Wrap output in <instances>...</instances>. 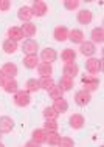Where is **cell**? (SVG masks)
<instances>
[{"mask_svg": "<svg viewBox=\"0 0 104 147\" xmlns=\"http://www.w3.org/2000/svg\"><path fill=\"white\" fill-rule=\"evenodd\" d=\"M33 2H36V0H33Z\"/></svg>", "mask_w": 104, "mask_h": 147, "instance_id": "cell-42", "label": "cell"}, {"mask_svg": "<svg viewBox=\"0 0 104 147\" xmlns=\"http://www.w3.org/2000/svg\"><path fill=\"white\" fill-rule=\"evenodd\" d=\"M59 87H61V90L65 93V91H70L73 88V78H69V76H62L59 79Z\"/></svg>", "mask_w": 104, "mask_h": 147, "instance_id": "cell-27", "label": "cell"}, {"mask_svg": "<svg viewBox=\"0 0 104 147\" xmlns=\"http://www.w3.org/2000/svg\"><path fill=\"white\" fill-rule=\"evenodd\" d=\"M41 59H42V62L53 63V62H56V59H58V53H56L54 48L47 47V48H44V50L41 51Z\"/></svg>", "mask_w": 104, "mask_h": 147, "instance_id": "cell-8", "label": "cell"}, {"mask_svg": "<svg viewBox=\"0 0 104 147\" xmlns=\"http://www.w3.org/2000/svg\"><path fill=\"white\" fill-rule=\"evenodd\" d=\"M0 135H2V132H0Z\"/></svg>", "mask_w": 104, "mask_h": 147, "instance_id": "cell-41", "label": "cell"}, {"mask_svg": "<svg viewBox=\"0 0 104 147\" xmlns=\"http://www.w3.org/2000/svg\"><path fill=\"white\" fill-rule=\"evenodd\" d=\"M86 70H87V73H90V74L101 73V70H103V61H101V59H98V57L90 56L86 61Z\"/></svg>", "mask_w": 104, "mask_h": 147, "instance_id": "cell-1", "label": "cell"}, {"mask_svg": "<svg viewBox=\"0 0 104 147\" xmlns=\"http://www.w3.org/2000/svg\"><path fill=\"white\" fill-rule=\"evenodd\" d=\"M37 50H39V43L37 40H34V39L28 37L27 40H23L22 43V51L25 54H37Z\"/></svg>", "mask_w": 104, "mask_h": 147, "instance_id": "cell-5", "label": "cell"}, {"mask_svg": "<svg viewBox=\"0 0 104 147\" xmlns=\"http://www.w3.org/2000/svg\"><path fill=\"white\" fill-rule=\"evenodd\" d=\"M0 147H3V142L2 141H0Z\"/></svg>", "mask_w": 104, "mask_h": 147, "instance_id": "cell-39", "label": "cell"}, {"mask_svg": "<svg viewBox=\"0 0 104 147\" xmlns=\"http://www.w3.org/2000/svg\"><path fill=\"white\" fill-rule=\"evenodd\" d=\"M53 109H54L59 115H61V113H65L67 110H69V102L64 99V96L59 98V99H54V101H53Z\"/></svg>", "mask_w": 104, "mask_h": 147, "instance_id": "cell-21", "label": "cell"}, {"mask_svg": "<svg viewBox=\"0 0 104 147\" xmlns=\"http://www.w3.org/2000/svg\"><path fill=\"white\" fill-rule=\"evenodd\" d=\"M25 90L28 93H36V91L41 90V85H39L37 79H28L27 84H25Z\"/></svg>", "mask_w": 104, "mask_h": 147, "instance_id": "cell-29", "label": "cell"}, {"mask_svg": "<svg viewBox=\"0 0 104 147\" xmlns=\"http://www.w3.org/2000/svg\"><path fill=\"white\" fill-rule=\"evenodd\" d=\"M90 101H92V94L89 93V91H86L84 88L78 90L76 93H75V102H76V105L86 107V105L90 104Z\"/></svg>", "mask_w": 104, "mask_h": 147, "instance_id": "cell-4", "label": "cell"}, {"mask_svg": "<svg viewBox=\"0 0 104 147\" xmlns=\"http://www.w3.org/2000/svg\"><path fill=\"white\" fill-rule=\"evenodd\" d=\"M79 3H81V0H64V8L69 11H75L79 8Z\"/></svg>", "mask_w": 104, "mask_h": 147, "instance_id": "cell-33", "label": "cell"}, {"mask_svg": "<svg viewBox=\"0 0 104 147\" xmlns=\"http://www.w3.org/2000/svg\"><path fill=\"white\" fill-rule=\"evenodd\" d=\"M39 63V57L37 54H25V57H23V67L28 70H33L37 67Z\"/></svg>", "mask_w": 104, "mask_h": 147, "instance_id": "cell-17", "label": "cell"}, {"mask_svg": "<svg viewBox=\"0 0 104 147\" xmlns=\"http://www.w3.org/2000/svg\"><path fill=\"white\" fill-rule=\"evenodd\" d=\"M59 124L56 119H45V124H44V130L45 132H58Z\"/></svg>", "mask_w": 104, "mask_h": 147, "instance_id": "cell-31", "label": "cell"}, {"mask_svg": "<svg viewBox=\"0 0 104 147\" xmlns=\"http://www.w3.org/2000/svg\"><path fill=\"white\" fill-rule=\"evenodd\" d=\"M11 8V0H0V11H8Z\"/></svg>", "mask_w": 104, "mask_h": 147, "instance_id": "cell-36", "label": "cell"}, {"mask_svg": "<svg viewBox=\"0 0 104 147\" xmlns=\"http://www.w3.org/2000/svg\"><path fill=\"white\" fill-rule=\"evenodd\" d=\"M27 146H28V147H31V146H36V147H37L39 144H37V142H36L34 140H31V141H28V142H27Z\"/></svg>", "mask_w": 104, "mask_h": 147, "instance_id": "cell-38", "label": "cell"}, {"mask_svg": "<svg viewBox=\"0 0 104 147\" xmlns=\"http://www.w3.org/2000/svg\"><path fill=\"white\" fill-rule=\"evenodd\" d=\"M62 73L64 76H69V78H75L79 73V67L75 62H64L62 67Z\"/></svg>", "mask_w": 104, "mask_h": 147, "instance_id": "cell-11", "label": "cell"}, {"mask_svg": "<svg viewBox=\"0 0 104 147\" xmlns=\"http://www.w3.org/2000/svg\"><path fill=\"white\" fill-rule=\"evenodd\" d=\"M48 94H50V98L54 101V99H59V98H62V96H64V91L61 90V87H59V85H58V87L54 85L53 88L48 91Z\"/></svg>", "mask_w": 104, "mask_h": 147, "instance_id": "cell-34", "label": "cell"}, {"mask_svg": "<svg viewBox=\"0 0 104 147\" xmlns=\"http://www.w3.org/2000/svg\"><path fill=\"white\" fill-rule=\"evenodd\" d=\"M3 51H5L6 54H13L16 53L19 48H17V42L16 40H11V39H6V40H3V45H2Z\"/></svg>", "mask_w": 104, "mask_h": 147, "instance_id": "cell-26", "label": "cell"}, {"mask_svg": "<svg viewBox=\"0 0 104 147\" xmlns=\"http://www.w3.org/2000/svg\"><path fill=\"white\" fill-rule=\"evenodd\" d=\"M76 20L81 25H90L92 20H93V14H92L90 9H81L76 14Z\"/></svg>", "mask_w": 104, "mask_h": 147, "instance_id": "cell-9", "label": "cell"}, {"mask_svg": "<svg viewBox=\"0 0 104 147\" xmlns=\"http://www.w3.org/2000/svg\"><path fill=\"white\" fill-rule=\"evenodd\" d=\"M3 71V74H5V78H16L17 76V65L13 62H6L3 63V67L0 68Z\"/></svg>", "mask_w": 104, "mask_h": 147, "instance_id": "cell-15", "label": "cell"}, {"mask_svg": "<svg viewBox=\"0 0 104 147\" xmlns=\"http://www.w3.org/2000/svg\"><path fill=\"white\" fill-rule=\"evenodd\" d=\"M5 79H6V78H5V74H3V71L0 70V87L3 85V82H5Z\"/></svg>", "mask_w": 104, "mask_h": 147, "instance_id": "cell-37", "label": "cell"}, {"mask_svg": "<svg viewBox=\"0 0 104 147\" xmlns=\"http://www.w3.org/2000/svg\"><path fill=\"white\" fill-rule=\"evenodd\" d=\"M59 140H61V135L58 132H47V144L48 146H58Z\"/></svg>", "mask_w": 104, "mask_h": 147, "instance_id": "cell-30", "label": "cell"}, {"mask_svg": "<svg viewBox=\"0 0 104 147\" xmlns=\"http://www.w3.org/2000/svg\"><path fill=\"white\" fill-rule=\"evenodd\" d=\"M20 30L23 31L25 37H33V36H36V33H37V26H36L33 22H23Z\"/></svg>", "mask_w": 104, "mask_h": 147, "instance_id": "cell-19", "label": "cell"}, {"mask_svg": "<svg viewBox=\"0 0 104 147\" xmlns=\"http://www.w3.org/2000/svg\"><path fill=\"white\" fill-rule=\"evenodd\" d=\"M14 129V121L10 116H0V132L2 133H10Z\"/></svg>", "mask_w": 104, "mask_h": 147, "instance_id": "cell-13", "label": "cell"}, {"mask_svg": "<svg viewBox=\"0 0 104 147\" xmlns=\"http://www.w3.org/2000/svg\"><path fill=\"white\" fill-rule=\"evenodd\" d=\"M84 2H93V0H84Z\"/></svg>", "mask_w": 104, "mask_h": 147, "instance_id": "cell-40", "label": "cell"}, {"mask_svg": "<svg viewBox=\"0 0 104 147\" xmlns=\"http://www.w3.org/2000/svg\"><path fill=\"white\" fill-rule=\"evenodd\" d=\"M25 37V34H23V31L19 28V26H11L10 30H8V39H11V40H22V39Z\"/></svg>", "mask_w": 104, "mask_h": 147, "instance_id": "cell-20", "label": "cell"}, {"mask_svg": "<svg viewBox=\"0 0 104 147\" xmlns=\"http://www.w3.org/2000/svg\"><path fill=\"white\" fill-rule=\"evenodd\" d=\"M90 37H92V42H93L95 45H97V43H103L104 42V28L103 26L93 28L90 33Z\"/></svg>", "mask_w": 104, "mask_h": 147, "instance_id": "cell-18", "label": "cell"}, {"mask_svg": "<svg viewBox=\"0 0 104 147\" xmlns=\"http://www.w3.org/2000/svg\"><path fill=\"white\" fill-rule=\"evenodd\" d=\"M39 85H41V90L50 91L56 84H54V81H53L51 76H41V79H39Z\"/></svg>", "mask_w": 104, "mask_h": 147, "instance_id": "cell-24", "label": "cell"}, {"mask_svg": "<svg viewBox=\"0 0 104 147\" xmlns=\"http://www.w3.org/2000/svg\"><path fill=\"white\" fill-rule=\"evenodd\" d=\"M59 147H73L75 146V141L71 140L69 136H61V140H59Z\"/></svg>", "mask_w": 104, "mask_h": 147, "instance_id": "cell-35", "label": "cell"}, {"mask_svg": "<svg viewBox=\"0 0 104 147\" xmlns=\"http://www.w3.org/2000/svg\"><path fill=\"white\" fill-rule=\"evenodd\" d=\"M61 59L64 62H75V59H76V51L71 50V48H65L62 50L61 53Z\"/></svg>", "mask_w": 104, "mask_h": 147, "instance_id": "cell-28", "label": "cell"}, {"mask_svg": "<svg viewBox=\"0 0 104 147\" xmlns=\"http://www.w3.org/2000/svg\"><path fill=\"white\" fill-rule=\"evenodd\" d=\"M53 37H54L56 42L67 40V39H69V28H67V26H64V25L56 26L54 31H53Z\"/></svg>", "mask_w": 104, "mask_h": 147, "instance_id": "cell-10", "label": "cell"}, {"mask_svg": "<svg viewBox=\"0 0 104 147\" xmlns=\"http://www.w3.org/2000/svg\"><path fill=\"white\" fill-rule=\"evenodd\" d=\"M79 45H81V47H79V51H81V54H82V56H86V57L93 56L95 51H97V47H95V43L92 40H82Z\"/></svg>", "mask_w": 104, "mask_h": 147, "instance_id": "cell-7", "label": "cell"}, {"mask_svg": "<svg viewBox=\"0 0 104 147\" xmlns=\"http://www.w3.org/2000/svg\"><path fill=\"white\" fill-rule=\"evenodd\" d=\"M31 102V96L27 90H17L14 93V104L17 107H28Z\"/></svg>", "mask_w": 104, "mask_h": 147, "instance_id": "cell-2", "label": "cell"}, {"mask_svg": "<svg viewBox=\"0 0 104 147\" xmlns=\"http://www.w3.org/2000/svg\"><path fill=\"white\" fill-rule=\"evenodd\" d=\"M31 11H33V14L36 17H44L48 13V6H47V3L44 0H36L33 3V6H31Z\"/></svg>", "mask_w": 104, "mask_h": 147, "instance_id": "cell-6", "label": "cell"}, {"mask_svg": "<svg viewBox=\"0 0 104 147\" xmlns=\"http://www.w3.org/2000/svg\"><path fill=\"white\" fill-rule=\"evenodd\" d=\"M31 138H33L39 146H42V144H45V141H47V132L44 129H36L33 132V135H31Z\"/></svg>", "mask_w": 104, "mask_h": 147, "instance_id": "cell-25", "label": "cell"}, {"mask_svg": "<svg viewBox=\"0 0 104 147\" xmlns=\"http://www.w3.org/2000/svg\"><path fill=\"white\" fill-rule=\"evenodd\" d=\"M36 68H37L41 76H51V74H53V67H51V63H48V62H39Z\"/></svg>", "mask_w": 104, "mask_h": 147, "instance_id": "cell-22", "label": "cell"}, {"mask_svg": "<svg viewBox=\"0 0 104 147\" xmlns=\"http://www.w3.org/2000/svg\"><path fill=\"white\" fill-rule=\"evenodd\" d=\"M17 17L20 19L22 22H31V19L34 17L33 11H31V6H22V8H19Z\"/></svg>", "mask_w": 104, "mask_h": 147, "instance_id": "cell-14", "label": "cell"}, {"mask_svg": "<svg viewBox=\"0 0 104 147\" xmlns=\"http://www.w3.org/2000/svg\"><path fill=\"white\" fill-rule=\"evenodd\" d=\"M69 122H70V127H71V129L79 130V129H82V127H84V124H86V119H84V116H82L81 113H73V115L70 116Z\"/></svg>", "mask_w": 104, "mask_h": 147, "instance_id": "cell-12", "label": "cell"}, {"mask_svg": "<svg viewBox=\"0 0 104 147\" xmlns=\"http://www.w3.org/2000/svg\"><path fill=\"white\" fill-rule=\"evenodd\" d=\"M82 85L84 90L92 93V91H97L99 87V79L95 76V74H90V76H84L82 78Z\"/></svg>", "mask_w": 104, "mask_h": 147, "instance_id": "cell-3", "label": "cell"}, {"mask_svg": "<svg viewBox=\"0 0 104 147\" xmlns=\"http://www.w3.org/2000/svg\"><path fill=\"white\" fill-rule=\"evenodd\" d=\"M2 87L6 93H13V94L19 90V84H17V81H16V78H6Z\"/></svg>", "mask_w": 104, "mask_h": 147, "instance_id": "cell-16", "label": "cell"}, {"mask_svg": "<svg viewBox=\"0 0 104 147\" xmlns=\"http://www.w3.org/2000/svg\"><path fill=\"white\" fill-rule=\"evenodd\" d=\"M84 39H86V37H84V33H82L81 30H76V28H75V30L69 31V40H70L71 43H78V45H79V43H81Z\"/></svg>", "mask_w": 104, "mask_h": 147, "instance_id": "cell-23", "label": "cell"}, {"mask_svg": "<svg viewBox=\"0 0 104 147\" xmlns=\"http://www.w3.org/2000/svg\"><path fill=\"white\" fill-rule=\"evenodd\" d=\"M42 115H44V118H45V119H58V116H59V113L53 109V105H51V107H45L44 112H42Z\"/></svg>", "mask_w": 104, "mask_h": 147, "instance_id": "cell-32", "label": "cell"}]
</instances>
